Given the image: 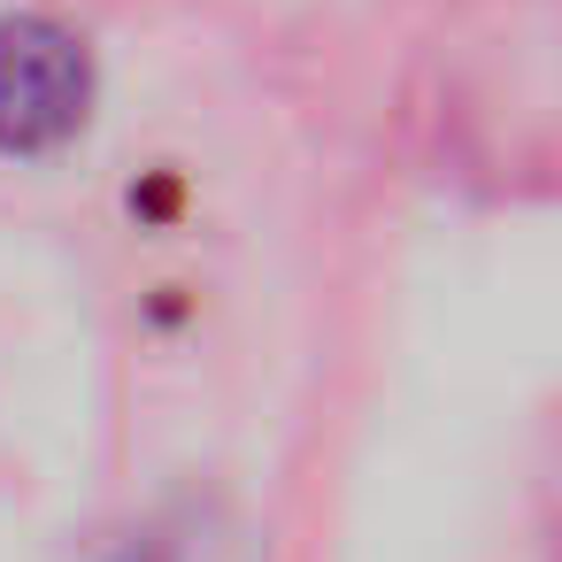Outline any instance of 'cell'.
<instances>
[{
	"label": "cell",
	"instance_id": "6da1fadb",
	"mask_svg": "<svg viewBox=\"0 0 562 562\" xmlns=\"http://www.w3.org/2000/svg\"><path fill=\"white\" fill-rule=\"evenodd\" d=\"M93 116V55L63 16H0V155H55Z\"/></svg>",
	"mask_w": 562,
	"mask_h": 562
}]
</instances>
